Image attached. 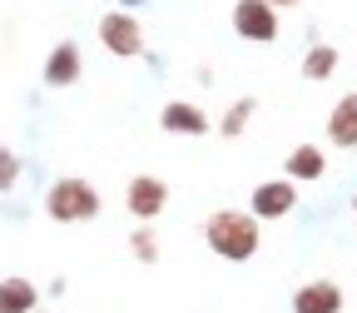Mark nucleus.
<instances>
[{"label": "nucleus", "mask_w": 357, "mask_h": 313, "mask_svg": "<svg viewBox=\"0 0 357 313\" xmlns=\"http://www.w3.org/2000/svg\"><path fill=\"white\" fill-rule=\"evenodd\" d=\"M100 209H105V199L89 179H55L50 194H45V214L55 224H89V219H100Z\"/></svg>", "instance_id": "2"}, {"label": "nucleus", "mask_w": 357, "mask_h": 313, "mask_svg": "<svg viewBox=\"0 0 357 313\" xmlns=\"http://www.w3.org/2000/svg\"><path fill=\"white\" fill-rule=\"evenodd\" d=\"M204 244H208V254L229 259V263H248L258 254V244H263V229L243 209H213L204 219Z\"/></svg>", "instance_id": "1"}, {"label": "nucleus", "mask_w": 357, "mask_h": 313, "mask_svg": "<svg viewBox=\"0 0 357 313\" xmlns=\"http://www.w3.org/2000/svg\"><path fill=\"white\" fill-rule=\"evenodd\" d=\"M164 204H169V184H164L159 174H134L129 184H124V209L139 219V224H154L164 214Z\"/></svg>", "instance_id": "6"}, {"label": "nucleus", "mask_w": 357, "mask_h": 313, "mask_svg": "<svg viewBox=\"0 0 357 313\" xmlns=\"http://www.w3.org/2000/svg\"><path fill=\"white\" fill-rule=\"evenodd\" d=\"M268 6H298V0H268Z\"/></svg>", "instance_id": "18"}, {"label": "nucleus", "mask_w": 357, "mask_h": 313, "mask_svg": "<svg viewBox=\"0 0 357 313\" xmlns=\"http://www.w3.org/2000/svg\"><path fill=\"white\" fill-rule=\"evenodd\" d=\"M159 129L164 134H178V140H204V134H213V119L194 100H169L159 110Z\"/></svg>", "instance_id": "7"}, {"label": "nucleus", "mask_w": 357, "mask_h": 313, "mask_svg": "<svg viewBox=\"0 0 357 313\" xmlns=\"http://www.w3.org/2000/svg\"><path fill=\"white\" fill-rule=\"evenodd\" d=\"M342 289L333 284V279H312V284H303L298 293H293V313H342Z\"/></svg>", "instance_id": "9"}, {"label": "nucleus", "mask_w": 357, "mask_h": 313, "mask_svg": "<svg viewBox=\"0 0 357 313\" xmlns=\"http://www.w3.org/2000/svg\"><path fill=\"white\" fill-rule=\"evenodd\" d=\"M258 115V100L253 95H243V100H234L229 110H223V119H218V134H223V140H238V134L248 129V119Z\"/></svg>", "instance_id": "14"}, {"label": "nucleus", "mask_w": 357, "mask_h": 313, "mask_svg": "<svg viewBox=\"0 0 357 313\" xmlns=\"http://www.w3.org/2000/svg\"><path fill=\"white\" fill-rule=\"evenodd\" d=\"M20 174H25V159L10 150V145H0V194H10L20 184Z\"/></svg>", "instance_id": "16"}, {"label": "nucleus", "mask_w": 357, "mask_h": 313, "mask_svg": "<svg viewBox=\"0 0 357 313\" xmlns=\"http://www.w3.org/2000/svg\"><path fill=\"white\" fill-rule=\"evenodd\" d=\"M337 50H333V45L328 40H318V45H307V50H303V80H328L333 70H337Z\"/></svg>", "instance_id": "13"}, {"label": "nucleus", "mask_w": 357, "mask_h": 313, "mask_svg": "<svg viewBox=\"0 0 357 313\" xmlns=\"http://www.w3.org/2000/svg\"><path fill=\"white\" fill-rule=\"evenodd\" d=\"M298 209V184L283 174V179H263V184L248 194V214L258 224H273V219H288Z\"/></svg>", "instance_id": "4"}, {"label": "nucleus", "mask_w": 357, "mask_h": 313, "mask_svg": "<svg viewBox=\"0 0 357 313\" xmlns=\"http://www.w3.org/2000/svg\"><path fill=\"white\" fill-rule=\"evenodd\" d=\"M79 75H84L79 45H75V40H60L55 50H50V60H45V89H70Z\"/></svg>", "instance_id": "8"}, {"label": "nucleus", "mask_w": 357, "mask_h": 313, "mask_svg": "<svg viewBox=\"0 0 357 313\" xmlns=\"http://www.w3.org/2000/svg\"><path fill=\"white\" fill-rule=\"evenodd\" d=\"M328 140L337 150H357V95H342L328 115Z\"/></svg>", "instance_id": "11"}, {"label": "nucleus", "mask_w": 357, "mask_h": 313, "mask_svg": "<svg viewBox=\"0 0 357 313\" xmlns=\"http://www.w3.org/2000/svg\"><path fill=\"white\" fill-rule=\"evenodd\" d=\"M129 254L139 259V263H159V234H154V224H139V229L129 234Z\"/></svg>", "instance_id": "15"}, {"label": "nucleus", "mask_w": 357, "mask_h": 313, "mask_svg": "<svg viewBox=\"0 0 357 313\" xmlns=\"http://www.w3.org/2000/svg\"><path fill=\"white\" fill-rule=\"evenodd\" d=\"M139 6H149V0H119V10H139Z\"/></svg>", "instance_id": "17"}, {"label": "nucleus", "mask_w": 357, "mask_h": 313, "mask_svg": "<svg viewBox=\"0 0 357 313\" xmlns=\"http://www.w3.org/2000/svg\"><path fill=\"white\" fill-rule=\"evenodd\" d=\"M35 313H45V308H35Z\"/></svg>", "instance_id": "20"}, {"label": "nucleus", "mask_w": 357, "mask_h": 313, "mask_svg": "<svg viewBox=\"0 0 357 313\" xmlns=\"http://www.w3.org/2000/svg\"><path fill=\"white\" fill-rule=\"evenodd\" d=\"M283 174L293 179V184H318V179L328 174V154H323L318 145H298V150H288Z\"/></svg>", "instance_id": "10"}, {"label": "nucleus", "mask_w": 357, "mask_h": 313, "mask_svg": "<svg viewBox=\"0 0 357 313\" xmlns=\"http://www.w3.org/2000/svg\"><path fill=\"white\" fill-rule=\"evenodd\" d=\"M35 308H40V289L25 274L0 279V313H35Z\"/></svg>", "instance_id": "12"}, {"label": "nucleus", "mask_w": 357, "mask_h": 313, "mask_svg": "<svg viewBox=\"0 0 357 313\" xmlns=\"http://www.w3.org/2000/svg\"><path fill=\"white\" fill-rule=\"evenodd\" d=\"M278 6L268 0H238L234 6V35L238 40H253V45H273L278 40Z\"/></svg>", "instance_id": "5"}, {"label": "nucleus", "mask_w": 357, "mask_h": 313, "mask_svg": "<svg viewBox=\"0 0 357 313\" xmlns=\"http://www.w3.org/2000/svg\"><path fill=\"white\" fill-rule=\"evenodd\" d=\"M352 219H357V194H352Z\"/></svg>", "instance_id": "19"}, {"label": "nucleus", "mask_w": 357, "mask_h": 313, "mask_svg": "<svg viewBox=\"0 0 357 313\" xmlns=\"http://www.w3.org/2000/svg\"><path fill=\"white\" fill-rule=\"evenodd\" d=\"M100 45L114 60L144 55V25H139V15H134V10H105L100 15Z\"/></svg>", "instance_id": "3"}]
</instances>
